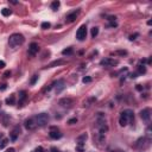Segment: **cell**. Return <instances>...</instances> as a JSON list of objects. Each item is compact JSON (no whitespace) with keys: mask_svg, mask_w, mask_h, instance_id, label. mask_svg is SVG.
<instances>
[{"mask_svg":"<svg viewBox=\"0 0 152 152\" xmlns=\"http://www.w3.org/2000/svg\"><path fill=\"white\" fill-rule=\"evenodd\" d=\"M134 119V113L133 111H131V109H125L124 112H121V115H120V118H119V124L120 126H127V124L130 123V121H132Z\"/></svg>","mask_w":152,"mask_h":152,"instance_id":"obj_1","label":"cell"},{"mask_svg":"<svg viewBox=\"0 0 152 152\" xmlns=\"http://www.w3.org/2000/svg\"><path fill=\"white\" fill-rule=\"evenodd\" d=\"M24 41H25V38H24L23 35H20V33H13L8 38V44H10L11 48H17V46H20L24 43Z\"/></svg>","mask_w":152,"mask_h":152,"instance_id":"obj_2","label":"cell"},{"mask_svg":"<svg viewBox=\"0 0 152 152\" xmlns=\"http://www.w3.org/2000/svg\"><path fill=\"white\" fill-rule=\"evenodd\" d=\"M49 114H46V113H41V114H37L36 116H35V121H36V124L38 127H43V126H45V125L49 123Z\"/></svg>","mask_w":152,"mask_h":152,"instance_id":"obj_3","label":"cell"},{"mask_svg":"<svg viewBox=\"0 0 152 152\" xmlns=\"http://www.w3.org/2000/svg\"><path fill=\"white\" fill-rule=\"evenodd\" d=\"M86 37H87V26L81 25L80 29L77 30V32H76V38L79 41H83V39H86Z\"/></svg>","mask_w":152,"mask_h":152,"instance_id":"obj_4","label":"cell"},{"mask_svg":"<svg viewBox=\"0 0 152 152\" xmlns=\"http://www.w3.org/2000/svg\"><path fill=\"white\" fill-rule=\"evenodd\" d=\"M39 51V46L37 43H31L29 46V55L30 56H36Z\"/></svg>","mask_w":152,"mask_h":152,"instance_id":"obj_5","label":"cell"},{"mask_svg":"<svg viewBox=\"0 0 152 152\" xmlns=\"http://www.w3.org/2000/svg\"><path fill=\"white\" fill-rule=\"evenodd\" d=\"M151 112L149 108H145V109H143V111L140 112V118L143 119V121H145V123H149L150 121V119H151V114H150Z\"/></svg>","mask_w":152,"mask_h":152,"instance_id":"obj_6","label":"cell"},{"mask_svg":"<svg viewBox=\"0 0 152 152\" xmlns=\"http://www.w3.org/2000/svg\"><path fill=\"white\" fill-rule=\"evenodd\" d=\"M36 127H37V124H36V121H35V118L28 119V120L25 121V128L29 130V131H32V130H35Z\"/></svg>","mask_w":152,"mask_h":152,"instance_id":"obj_7","label":"cell"},{"mask_svg":"<svg viewBox=\"0 0 152 152\" xmlns=\"http://www.w3.org/2000/svg\"><path fill=\"white\" fill-rule=\"evenodd\" d=\"M101 65H106V67H114V65H118V61H114L111 58H106V59H102L101 62Z\"/></svg>","mask_w":152,"mask_h":152,"instance_id":"obj_8","label":"cell"},{"mask_svg":"<svg viewBox=\"0 0 152 152\" xmlns=\"http://www.w3.org/2000/svg\"><path fill=\"white\" fill-rule=\"evenodd\" d=\"M59 105L62 107H70L72 105V100L71 99H62V100H59Z\"/></svg>","mask_w":152,"mask_h":152,"instance_id":"obj_9","label":"cell"},{"mask_svg":"<svg viewBox=\"0 0 152 152\" xmlns=\"http://www.w3.org/2000/svg\"><path fill=\"white\" fill-rule=\"evenodd\" d=\"M77 15H79V11H75V12H72V13L68 14V15H67V22H68V23L75 22V19L77 18Z\"/></svg>","mask_w":152,"mask_h":152,"instance_id":"obj_10","label":"cell"},{"mask_svg":"<svg viewBox=\"0 0 152 152\" xmlns=\"http://www.w3.org/2000/svg\"><path fill=\"white\" fill-rule=\"evenodd\" d=\"M55 84H57L58 86V88H56V93H61L63 89H64V81L63 80H61V81H58V82H56Z\"/></svg>","mask_w":152,"mask_h":152,"instance_id":"obj_11","label":"cell"},{"mask_svg":"<svg viewBox=\"0 0 152 152\" xmlns=\"http://www.w3.org/2000/svg\"><path fill=\"white\" fill-rule=\"evenodd\" d=\"M49 136H50L51 139H59L62 137V133H59L58 131H51V132L49 133Z\"/></svg>","mask_w":152,"mask_h":152,"instance_id":"obj_12","label":"cell"},{"mask_svg":"<svg viewBox=\"0 0 152 152\" xmlns=\"http://www.w3.org/2000/svg\"><path fill=\"white\" fill-rule=\"evenodd\" d=\"M5 102H6V105H8V106L14 105V102H15V97H14V95H10V97H7Z\"/></svg>","mask_w":152,"mask_h":152,"instance_id":"obj_13","label":"cell"},{"mask_svg":"<svg viewBox=\"0 0 152 152\" xmlns=\"http://www.w3.org/2000/svg\"><path fill=\"white\" fill-rule=\"evenodd\" d=\"M18 136H19V128L17 127L13 132H12V134H11V139H12V140H17V137H18Z\"/></svg>","mask_w":152,"mask_h":152,"instance_id":"obj_14","label":"cell"},{"mask_svg":"<svg viewBox=\"0 0 152 152\" xmlns=\"http://www.w3.org/2000/svg\"><path fill=\"white\" fill-rule=\"evenodd\" d=\"M11 13H12V11H11L10 8H6V7H5V8L1 10V14H2L4 17H8Z\"/></svg>","mask_w":152,"mask_h":152,"instance_id":"obj_15","label":"cell"},{"mask_svg":"<svg viewBox=\"0 0 152 152\" xmlns=\"http://www.w3.org/2000/svg\"><path fill=\"white\" fill-rule=\"evenodd\" d=\"M62 55L63 56H69V55H72V49L71 48H68V49H64L62 51Z\"/></svg>","mask_w":152,"mask_h":152,"instance_id":"obj_16","label":"cell"},{"mask_svg":"<svg viewBox=\"0 0 152 152\" xmlns=\"http://www.w3.org/2000/svg\"><path fill=\"white\" fill-rule=\"evenodd\" d=\"M59 5H61V2H59V1H54V2L51 4V8H52L54 11H57V10H58V7H59Z\"/></svg>","mask_w":152,"mask_h":152,"instance_id":"obj_17","label":"cell"},{"mask_svg":"<svg viewBox=\"0 0 152 152\" xmlns=\"http://www.w3.org/2000/svg\"><path fill=\"white\" fill-rule=\"evenodd\" d=\"M7 144H8V139H7V138H4L1 141H0V150H1V149H4V147H5Z\"/></svg>","mask_w":152,"mask_h":152,"instance_id":"obj_18","label":"cell"},{"mask_svg":"<svg viewBox=\"0 0 152 152\" xmlns=\"http://www.w3.org/2000/svg\"><path fill=\"white\" fill-rule=\"evenodd\" d=\"M145 140H146L145 138H140V139H139L138 141H137V147L141 149V147L144 146V143H145Z\"/></svg>","mask_w":152,"mask_h":152,"instance_id":"obj_19","label":"cell"},{"mask_svg":"<svg viewBox=\"0 0 152 152\" xmlns=\"http://www.w3.org/2000/svg\"><path fill=\"white\" fill-rule=\"evenodd\" d=\"M25 99H26V92H24V90H23V92H20V93H19V100H20V103H22Z\"/></svg>","mask_w":152,"mask_h":152,"instance_id":"obj_20","label":"cell"},{"mask_svg":"<svg viewBox=\"0 0 152 152\" xmlns=\"http://www.w3.org/2000/svg\"><path fill=\"white\" fill-rule=\"evenodd\" d=\"M97 35H99V28H93L92 29V37L95 38Z\"/></svg>","mask_w":152,"mask_h":152,"instance_id":"obj_21","label":"cell"},{"mask_svg":"<svg viewBox=\"0 0 152 152\" xmlns=\"http://www.w3.org/2000/svg\"><path fill=\"white\" fill-rule=\"evenodd\" d=\"M42 29H44V30H46V29H49L51 26V24L50 23H48V22H44V23H42Z\"/></svg>","mask_w":152,"mask_h":152,"instance_id":"obj_22","label":"cell"},{"mask_svg":"<svg viewBox=\"0 0 152 152\" xmlns=\"http://www.w3.org/2000/svg\"><path fill=\"white\" fill-rule=\"evenodd\" d=\"M64 62L63 61H56V62H52L50 65H49V68H51V67H55V65H58V64H63Z\"/></svg>","mask_w":152,"mask_h":152,"instance_id":"obj_23","label":"cell"},{"mask_svg":"<svg viewBox=\"0 0 152 152\" xmlns=\"http://www.w3.org/2000/svg\"><path fill=\"white\" fill-rule=\"evenodd\" d=\"M138 71L140 72V74H145V72H146V68H145L144 65H139Z\"/></svg>","mask_w":152,"mask_h":152,"instance_id":"obj_24","label":"cell"},{"mask_svg":"<svg viewBox=\"0 0 152 152\" xmlns=\"http://www.w3.org/2000/svg\"><path fill=\"white\" fill-rule=\"evenodd\" d=\"M83 83H89L92 82V77H89V76H86V77H83Z\"/></svg>","mask_w":152,"mask_h":152,"instance_id":"obj_25","label":"cell"},{"mask_svg":"<svg viewBox=\"0 0 152 152\" xmlns=\"http://www.w3.org/2000/svg\"><path fill=\"white\" fill-rule=\"evenodd\" d=\"M37 80H38V75H35L33 77H32V80H31V84H35V83L37 82Z\"/></svg>","mask_w":152,"mask_h":152,"instance_id":"obj_26","label":"cell"},{"mask_svg":"<svg viewBox=\"0 0 152 152\" xmlns=\"http://www.w3.org/2000/svg\"><path fill=\"white\" fill-rule=\"evenodd\" d=\"M77 123V119L76 118H74V119H70L69 121H68V124L69 125H74V124H76Z\"/></svg>","mask_w":152,"mask_h":152,"instance_id":"obj_27","label":"cell"},{"mask_svg":"<svg viewBox=\"0 0 152 152\" xmlns=\"http://www.w3.org/2000/svg\"><path fill=\"white\" fill-rule=\"evenodd\" d=\"M33 152H45V151H44V149H43L42 146H38V147H36V150Z\"/></svg>","mask_w":152,"mask_h":152,"instance_id":"obj_28","label":"cell"},{"mask_svg":"<svg viewBox=\"0 0 152 152\" xmlns=\"http://www.w3.org/2000/svg\"><path fill=\"white\" fill-rule=\"evenodd\" d=\"M5 67H6V63L4 61H0V69H4Z\"/></svg>","mask_w":152,"mask_h":152,"instance_id":"obj_29","label":"cell"},{"mask_svg":"<svg viewBox=\"0 0 152 152\" xmlns=\"http://www.w3.org/2000/svg\"><path fill=\"white\" fill-rule=\"evenodd\" d=\"M146 134H147V137H149V139H150V137H151V128H150V127H147V131H146Z\"/></svg>","mask_w":152,"mask_h":152,"instance_id":"obj_30","label":"cell"},{"mask_svg":"<svg viewBox=\"0 0 152 152\" xmlns=\"http://www.w3.org/2000/svg\"><path fill=\"white\" fill-rule=\"evenodd\" d=\"M115 54H119V55H127V51H116Z\"/></svg>","mask_w":152,"mask_h":152,"instance_id":"obj_31","label":"cell"},{"mask_svg":"<svg viewBox=\"0 0 152 152\" xmlns=\"http://www.w3.org/2000/svg\"><path fill=\"white\" fill-rule=\"evenodd\" d=\"M109 28H116V23H115V22H112L111 24H109Z\"/></svg>","mask_w":152,"mask_h":152,"instance_id":"obj_32","label":"cell"},{"mask_svg":"<svg viewBox=\"0 0 152 152\" xmlns=\"http://www.w3.org/2000/svg\"><path fill=\"white\" fill-rule=\"evenodd\" d=\"M136 37H138V33H136V35H132V36L130 37V39H131V41H133V39H136Z\"/></svg>","mask_w":152,"mask_h":152,"instance_id":"obj_33","label":"cell"},{"mask_svg":"<svg viewBox=\"0 0 152 152\" xmlns=\"http://www.w3.org/2000/svg\"><path fill=\"white\" fill-rule=\"evenodd\" d=\"M115 19H116V18H115V17H113V15L108 17V20H109V22H115Z\"/></svg>","mask_w":152,"mask_h":152,"instance_id":"obj_34","label":"cell"},{"mask_svg":"<svg viewBox=\"0 0 152 152\" xmlns=\"http://www.w3.org/2000/svg\"><path fill=\"white\" fill-rule=\"evenodd\" d=\"M10 75H11V72H10V71H6V72L4 74V76H5V77H10Z\"/></svg>","mask_w":152,"mask_h":152,"instance_id":"obj_35","label":"cell"},{"mask_svg":"<svg viewBox=\"0 0 152 152\" xmlns=\"http://www.w3.org/2000/svg\"><path fill=\"white\" fill-rule=\"evenodd\" d=\"M6 152H14V149L13 147H10L8 150H6Z\"/></svg>","mask_w":152,"mask_h":152,"instance_id":"obj_36","label":"cell"},{"mask_svg":"<svg viewBox=\"0 0 152 152\" xmlns=\"http://www.w3.org/2000/svg\"><path fill=\"white\" fill-rule=\"evenodd\" d=\"M50 152H59V151H58L57 149H55V147H52V149H51V151H50Z\"/></svg>","mask_w":152,"mask_h":152,"instance_id":"obj_37","label":"cell"},{"mask_svg":"<svg viewBox=\"0 0 152 152\" xmlns=\"http://www.w3.org/2000/svg\"><path fill=\"white\" fill-rule=\"evenodd\" d=\"M137 89H138V90H141V89H143V87H141L140 84H138V86H137Z\"/></svg>","mask_w":152,"mask_h":152,"instance_id":"obj_38","label":"cell"}]
</instances>
